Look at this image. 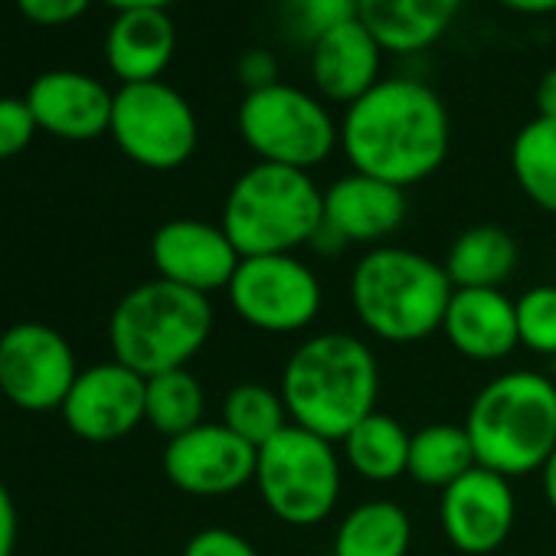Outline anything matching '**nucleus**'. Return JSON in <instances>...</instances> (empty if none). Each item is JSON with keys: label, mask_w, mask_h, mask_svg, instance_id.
<instances>
[{"label": "nucleus", "mask_w": 556, "mask_h": 556, "mask_svg": "<svg viewBox=\"0 0 556 556\" xmlns=\"http://www.w3.org/2000/svg\"><path fill=\"white\" fill-rule=\"evenodd\" d=\"M494 4L514 11V14H527V17H543L556 11V0H494Z\"/></svg>", "instance_id": "37"}, {"label": "nucleus", "mask_w": 556, "mask_h": 556, "mask_svg": "<svg viewBox=\"0 0 556 556\" xmlns=\"http://www.w3.org/2000/svg\"><path fill=\"white\" fill-rule=\"evenodd\" d=\"M439 520L442 533L458 553L488 556L501 549L517 520L510 478L475 465L468 475L442 491Z\"/></svg>", "instance_id": "13"}, {"label": "nucleus", "mask_w": 556, "mask_h": 556, "mask_svg": "<svg viewBox=\"0 0 556 556\" xmlns=\"http://www.w3.org/2000/svg\"><path fill=\"white\" fill-rule=\"evenodd\" d=\"M17 546V507L11 491L0 481V556H11Z\"/></svg>", "instance_id": "35"}, {"label": "nucleus", "mask_w": 556, "mask_h": 556, "mask_svg": "<svg viewBox=\"0 0 556 556\" xmlns=\"http://www.w3.org/2000/svg\"><path fill=\"white\" fill-rule=\"evenodd\" d=\"M520 258L517 239L494 223L468 226L445 252V275L452 289H501Z\"/></svg>", "instance_id": "22"}, {"label": "nucleus", "mask_w": 556, "mask_h": 556, "mask_svg": "<svg viewBox=\"0 0 556 556\" xmlns=\"http://www.w3.org/2000/svg\"><path fill=\"white\" fill-rule=\"evenodd\" d=\"M462 11V0H357V21L383 53L413 56L439 43Z\"/></svg>", "instance_id": "21"}, {"label": "nucleus", "mask_w": 556, "mask_h": 556, "mask_svg": "<svg viewBox=\"0 0 556 556\" xmlns=\"http://www.w3.org/2000/svg\"><path fill=\"white\" fill-rule=\"evenodd\" d=\"M177 50L167 11H122L105 34V63L122 86L157 83Z\"/></svg>", "instance_id": "20"}, {"label": "nucleus", "mask_w": 556, "mask_h": 556, "mask_svg": "<svg viewBox=\"0 0 556 556\" xmlns=\"http://www.w3.org/2000/svg\"><path fill=\"white\" fill-rule=\"evenodd\" d=\"M262 504L289 527L328 520L341 501L344 458L331 439L289 426L258 448L255 481Z\"/></svg>", "instance_id": "8"}, {"label": "nucleus", "mask_w": 556, "mask_h": 556, "mask_svg": "<svg viewBox=\"0 0 556 556\" xmlns=\"http://www.w3.org/2000/svg\"><path fill=\"white\" fill-rule=\"evenodd\" d=\"M184 556H258V549L229 527H203L187 540Z\"/></svg>", "instance_id": "32"}, {"label": "nucleus", "mask_w": 556, "mask_h": 556, "mask_svg": "<svg viewBox=\"0 0 556 556\" xmlns=\"http://www.w3.org/2000/svg\"><path fill=\"white\" fill-rule=\"evenodd\" d=\"M17 8L30 24L63 27V24L79 21L92 8V0H17Z\"/></svg>", "instance_id": "33"}, {"label": "nucleus", "mask_w": 556, "mask_h": 556, "mask_svg": "<svg viewBox=\"0 0 556 556\" xmlns=\"http://www.w3.org/2000/svg\"><path fill=\"white\" fill-rule=\"evenodd\" d=\"M219 226L242 258L295 255L325 226V190L308 170L255 161L232 180Z\"/></svg>", "instance_id": "5"}, {"label": "nucleus", "mask_w": 556, "mask_h": 556, "mask_svg": "<svg viewBox=\"0 0 556 556\" xmlns=\"http://www.w3.org/2000/svg\"><path fill=\"white\" fill-rule=\"evenodd\" d=\"M206 393L200 380L184 370H167L144 380V422L167 439H177L203 422Z\"/></svg>", "instance_id": "27"}, {"label": "nucleus", "mask_w": 556, "mask_h": 556, "mask_svg": "<svg viewBox=\"0 0 556 556\" xmlns=\"http://www.w3.org/2000/svg\"><path fill=\"white\" fill-rule=\"evenodd\" d=\"M213 334L206 295L151 278L131 289L109 318V344L118 364L148 377L184 370Z\"/></svg>", "instance_id": "6"}, {"label": "nucleus", "mask_w": 556, "mask_h": 556, "mask_svg": "<svg viewBox=\"0 0 556 556\" xmlns=\"http://www.w3.org/2000/svg\"><path fill=\"white\" fill-rule=\"evenodd\" d=\"M520 348L540 357H556V286H533L517 302Z\"/></svg>", "instance_id": "30"}, {"label": "nucleus", "mask_w": 556, "mask_h": 556, "mask_svg": "<svg viewBox=\"0 0 556 556\" xmlns=\"http://www.w3.org/2000/svg\"><path fill=\"white\" fill-rule=\"evenodd\" d=\"M278 393L295 426L341 442L361 419L377 413V354L364 338L348 331L312 334L286 361Z\"/></svg>", "instance_id": "2"}, {"label": "nucleus", "mask_w": 556, "mask_h": 556, "mask_svg": "<svg viewBox=\"0 0 556 556\" xmlns=\"http://www.w3.org/2000/svg\"><path fill=\"white\" fill-rule=\"evenodd\" d=\"M79 377L70 341L37 321L0 334V393L27 413L63 409Z\"/></svg>", "instance_id": "11"}, {"label": "nucleus", "mask_w": 556, "mask_h": 556, "mask_svg": "<svg viewBox=\"0 0 556 556\" xmlns=\"http://www.w3.org/2000/svg\"><path fill=\"white\" fill-rule=\"evenodd\" d=\"M27 105L37 128L63 141H92L112 128L115 92H109L96 76L76 70H53L34 79Z\"/></svg>", "instance_id": "17"}, {"label": "nucleus", "mask_w": 556, "mask_h": 556, "mask_svg": "<svg viewBox=\"0 0 556 556\" xmlns=\"http://www.w3.org/2000/svg\"><path fill=\"white\" fill-rule=\"evenodd\" d=\"M151 262L157 278L180 289L213 295L226 292L242 262L219 223L206 219H167L151 236Z\"/></svg>", "instance_id": "14"}, {"label": "nucleus", "mask_w": 556, "mask_h": 556, "mask_svg": "<svg viewBox=\"0 0 556 556\" xmlns=\"http://www.w3.org/2000/svg\"><path fill=\"white\" fill-rule=\"evenodd\" d=\"M226 299L236 318L262 334H299L318 321L325 289L299 255H252L239 262Z\"/></svg>", "instance_id": "9"}, {"label": "nucleus", "mask_w": 556, "mask_h": 556, "mask_svg": "<svg viewBox=\"0 0 556 556\" xmlns=\"http://www.w3.org/2000/svg\"><path fill=\"white\" fill-rule=\"evenodd\" d=\"M462 426L481 468L510 481L543 471L556 452V383L533 370H507L478 390Z\"/></svg>", "instance_id": "4"}, {"label": "nucleus", "mask_w": 556, "mask_h": 556, "mask_svg": "<svg viewBox=\"0 0 556 556\" xmlns=\"http://www.w3.org/2000/svg\"><path fill=\"white\" fill-rule=\"evenodd\" d=\"M37 135V118L27 99H0V161L17 157Z\"/></svg>", "instance_id": "31"}, {"label": "nucleus", "mask_w": 556, "mask_h": 556, "mask_svg": "<svg viewBox=\"0 0 556 556\" xmlns=\"http://www.w3.org/2000/svg\"><path fill=\"white\" fill-rule=\"evenodd\" d=\"M478 465L471 439L465 426H448V422H432L413 432L409 442V478L422 488H439L445 491L455 484L462 475H468Z\"/></svg>", "instance_id": "26"}, {"label": "nucleus", "mask_w": 556, "mask_h": 556, "mask_svg": "<svg viewBox=\"0 0 556 556\" xmlns=\"http://www.w3.org/2000/svg\"><path fill=\"white\" fill-rule=\"evenodd\" d=\"M109 135L125 157L148 170L184 167L200 141L190 102L167 83H138L115 92Z\"/></svg>", "instance_id": "10"}, {"label": "nucleus", "mask_w": 556, "mask_h": 556, "mask_svg": "<svg viewBox=\"0 0 556 556\" xmlns=\"http://www.w3.org/2000/svg\"><path fill=\"white\" fill-rule=\"evenodd\" d=\"M536 115L556 118V66L546 70L536 83Z\"/></svg>", "instance_id": "36"}, {"label": "nucleus", "mask_w": 556, "mask_h": 556, "mask_svg": "<svg viewBox=\"0 0 556 556\" xmlns=\"http://www.w3.org/2000/svg\"><path fill=\"white\" fill-rule=\"evenodd\" d=\"M308 60L315 92L344 109L364 99L383 79V47L361 21H348L318 37L308 50Z\"/></svg>", "instance_id": "18"}, {"label": "nucleus", "mask_w": 556, "mask_h": 556, "mask_svg": "<svg viewBox=\"0 0 556 556\" xmlns=\"http://www.w3.org/2000/svg\"><path fill=\"white\" fill-rule=\"evenodd\" d=\"M409 442L413 432H406V426L390 413L377 409L341 439V458L357 478L390 484L409 471Z\"/></svg>", "instance_id": "23"}, {"label": "nucleus", "mask_w": 556, "mask_h": 556, "mask_svg": "<svg viewBox=\"0 0 556 556\" xmlns=\"http://www.w3.org/2000/svg\"><path fill=\"white\" fill-rule=\"evenodd\" d=\"M452 122L442 96L413 76H383L364 99L344 109L341 151L351 170L413 187L448 157Z\"/></svg>", "instance_id": "1"}, {"label": "nucleus", "mask_w": 556, "mask_h": 556, "mask_svg": "<svg viewBox=\"0 0 556 556\" xmlns=\"http://www.w3.org/2000/svg\"><path fill=\"white\" fill-rule=\"evenodd\" d=\"M236 128L262 164L308 174L341 148V122H334L328 102L282 79L242 96Z\"/></svg>", "instance_id": "7"}, {"label": "nucleus", "mask_w": 556, "mask_h": 556, "mask_svg": "<svg viewBox=\"0 0 556 556\" xmlns=\"http://www.w3.org/2000/svg\"><path fill=\"white\" fill-rule=\"evenodd\" d=\"M406 210V190L370 174L351 170L325 187V229L344 245H387Z\"/></svg>", "instance_id": "16"}, {"label": "nucleus", "mask_w": 556, "mask_h": 556, "mask_svg": "<svg viewBox=\"0 0 556 556\" xmlns=\"http://www.w3.org/2000/svg\"><path fill=\"white\" fill-rule=\"evenodd\" d=\"M63 419L86 442H115L144 422V377L118 361L79 370Z\"/></svg>", "instance_id": "15"}, {"label": "nucleus", "mask_w": 556, "mask_h": 556, "mask_svg": "<svg viewBox=\"0 0 556 556\" xmlns=\"http://www.w3.org/2000/svg\"><path fill=\"white\" fill-rule=\"evenodd\" d=\"M236 76H239V83H242V89H245V92L265 89V86L278 83V60H275L268 50H262V47L245 50V53L239 56Z\"/></svg>", "instance_id": "34"}, {"label": "nucleus", "mask_w": 556, "mask_h": 556, "mask_svg": "<svg viewBox=\"0 0 556 556\" xmlns=\"http://www.w3.org/2000/svg\"><path fill=\"white\" fill-rule=\"evenodd\" d=\"M255 458L258 448L223 422H200L197 429L167 439L161 465L177 491L193 497H223L255 481Z\"/></svg>", "instance_id": "12"}, {"label": "nucleus", "mask_w": 556, "mask_h": 556, "mask_svg": "<svg viewBox=\"0 0 556 556\" xmlns=\"http://www.w3.org/2000/svg\"><path fill=\"white\" fill-rule=\"evenodd\" d=\"M413 543L409 514L387 497L351 507L334 533V556H406Z\"/></svg>", "instance_id": "24"}, {"label": "nucleus", "mask_w": 556, "mask_h": 556, "mask_svg": "<svg viewBox=\"0 0 556 556\" xmlns=\"http://www.w3.org/2000/svg\"><path fill=\"white\" fill-rule=\"evenodd\" d=\"M105 4L122 14V11H167L174 0H105Z\"/></svg>", "instance_id": "38"}, {"label": "nucleus", "mask_w": 556, "mask_h": 556, "mask_svg": "<svg viewBox=\"0 0 556 556\" xmlns=\"http://www.w3.org/2000/svg\"><path fill=\"white\" fill-rule=\"evenodd\" d=\"M348 21H357V0H278L282 34L308 50L318 37Z\"/></svg>", "instance_id": "29"}, {"label": "nucleus", "mask_w": 556, "mask_h": 556, "mask_svg": "<svg viewBox=\"0 0 556 556\" xmlns=\"http://www.w3.org/2000/svg\"><path fill=\"white\" fill-rule=\"evenodd\" d=\"M452 292L445 265L406 245H374L351 271V308L361 328L387 344L442 331Z\"/></svg>", "instance_id": "3"}, {"label": "nucleus", "mask_w": 556, "mask_h": 556, "mask_svg": "<svg viewBox=\"0 0 556 556\" xmlns=\"http://www.w3.org/2000/svg\"><path fill=\"white\" fill-rule=\"evenodd\" d=\"M219 422L255 448H262L265 442H271L278 432L292 426L282 393H278L275 387H265V383L232 387L223 400V419Z\"/></svg>", "instance_id": "28"}, {"label": "nucleus", "mask_w": 556, "mask_h": 556, "mask_svg": "<svg viewBox=\"0 0 556 556\" xmlns=\"http://www.w3.org/2000/svg\"><path fill=\"white\" fill-rule=\"evenodd\" d=\"M442 334L462 357L475 364L504 361L514 354V348H520L514 299H507L501 289H455Z\"/></svg>", "instance_id": "19"}, {"label": "nucleus", "mask_w": 556, "mask_h": 556, "mask_svg": "<svg viewBox=\"0 0 556 556\" xmlns=\"http://www.w3.org/2000/svg\"><path fill=\"white\" fill-rule=\"evenodd\" d=\"M540 484H543V497H546L549 510L556 514V452H553V455H549V462L543 465V471H540Z\"/></svg>", "instance_id": "39"}, {"label": "nucleus", "mask_w": 556, "mask_h": 556, "mask_svg": "<svg viewBox=\"0 0 556 556\" xmlns=\"http://www.w3.org/2000/svg\"><path fill=\"white\" fill-rule=\"evenodd\" d=\"M510 174L520 193L556 216V118H530L510 141Z\"/></svg>", "instance_id": "25"}]
</instances>
